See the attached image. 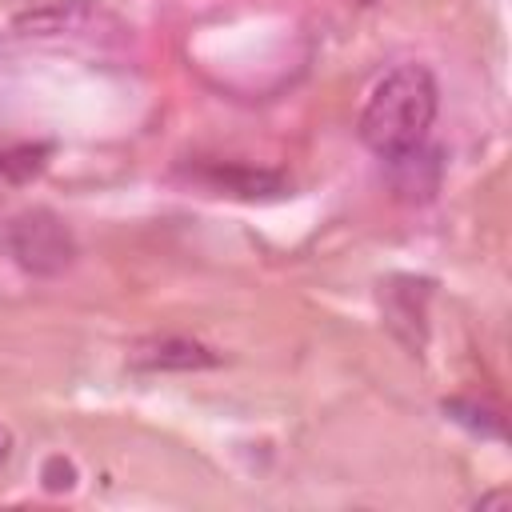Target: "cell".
Segmentation results:
<instances>
[{
    "label": "cell",
    "instance_id": "cell-1",
    "mask_svg": "<svg viewBox=\"0 0 512 512\" xmlns=\"http://www.w3.org/2000/svg\"><path fill=\"white\" fill-rule=\"evenodd\" d=\"M436 76L424 64H400L384 72L360 112V140L380 156L396 160L416 148H424L432 120H436Z\"/></svg>",
    "mask_w": 512,
    "mask_h": 512
},
{
    "label": "cell",
    "instance_id": "cell-2",
    "mask_svg": "<svg viewBox=\"0 0 512 512\" xmlns=\"http://www.w3.org/2000/svg\"><path fill=\"white\" fill-rule=\"evenodd\" d=\"M4 244L16 256V264L32 276H56L76 256V240H72L68 224L48 208H32V212L12 216Z\"/></svg>",
    "mask_w": 512,
    "mask_h": 512
},
{
    "label": "cell",
    "instance_id": "cell-3",
    "mask_svg": "<svg viewBox=\"0 0 512 512\" xmlns=\"http://www.w3.org/2000/svg\"><path fill=\"white\" fill-rule=\"evenodd\" d=\"M220 356H212L204 344L196 340H180V336H160V340H144L132 348L128 364L144 368V372H192V368H212Z\"/></svg>",
    "mask_w": 512,
    "mask_h": 512
},
{
    "label": "cell",
    "instance_id": "cell-4",
    "mask_svg": "<svg viewBox=\"0 0 512 512\" xmlns=\"http://www.w3.org/2000/svg\"><path fill=\"white\" fill-rule=\"evenodd\" d=\"M200 180H208L212 188H224L232 196H276L284 192V180L280 176H268V172H236V168H204L196 172Z\"/></svg>",
    "mask_w": 512,
    "mask_h": 512
}]
</instances>
